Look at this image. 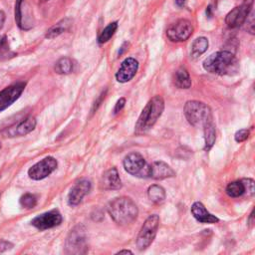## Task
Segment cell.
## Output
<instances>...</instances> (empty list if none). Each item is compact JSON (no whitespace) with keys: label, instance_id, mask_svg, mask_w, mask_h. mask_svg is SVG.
I'll return each instance as SVG.
<instances>
[{"label":"cell","instance_id":"cell-9","mask_svg":"<svg viewBox=\"0 0 255 255\" xmlns=\"http://www.w3.org/2000/svg\"><path fill=\"white\" fill-rule=\"evenodd\" d=\"M58 162L53 156H47L32 165L28 170V175L34 180H41L50 175L56 168Z\"/></svg>","mask_w":255,"mask_h":255},{"label":"cell","instance_id":"cell-15","mask_svg":"<svg viewBox=\"0 0 255 255\" xmlns=\"http://www.w3.org/2000/svg\"><path fill=\"white\" fill-rule=\"evenodd\" d=\"M175 175L174 170L164 161L158 160L151 164H148V175L147 177L152 179H164L173 177Z\"/></svg>","mask_w":255,"mask_h":255},{"label":"cell","instance_id":"cell-31","mask_svg":"<svg viewBox=\"0 0 255 255\" xmlns=\"http://www.w3.org/2000/svg\"><path fill=\"white\" fill-rule=\"evenodd\" d=\"M125 104H126V99L125 98H121L117 102V104H116V106L114 108V114H118L119 112H121L123 110V108L125 107Z\"/></svg>","mask_w":255,"mask_h":255},{"label":"cell","instance_id":"cell-26","mask_svg":"<svg viewBox=\"0 0 255 255\" xmlns=\"http://www.w3.org/2000/svg\"><path fill=\"white\" fill-rule=\"evenodd\" d=\"M118 29V22H112L110 23L99 35L98 37V42L99 44H104L107 43L115 34V32Z\"/></svg>","mask_w":255,"mask_h":255},{"label":"cell","instance_id":"cell-11","mask_svg":"<svg viewBox=\"0 0 255 255\" xmlns=\"http://www.w3.org/2000/svg\"><path fill=\"white\" fill-rule=\"evenodd\" d=\"M62 221V214L57 209H53L33 218L31 224L39 230H46L60 225Z\"/></svg>","mask_w":255,"mask_h":255},{"label":"cell","instance_id":"cell-30","mask_svg":"<svg viewBox=\"0 0 255 255\" xmlns=\"http://www.w3.org/2000/svg\"><path fill=\"white\" fill-rule=\"evenodd\" d=\"M248 136H249V130L246 128L239 129L234 134V138L237 142H242V141L246 140L248 138Z\"/></svg>","mask_w":255,"mask_h":255},{"label":"cell","instance_id":"cell-19","mask_svg":"<svg viewBox=\"0 0 255 255\" xmlns=\"http://www.w3.org/2000/svg\"><path fill=\"white\" fill-rule=\"evenodd\" d=\"M173 84L178 89H189L191 86V79L186 69L179 68L173 75Z\"/></svg>","mask_w":255,"mask_h":255},{"label":"cell","instance_id":"cell-4","mask_svg":"<svg viewBox=\"0 0 255 255\" xmlns=\"http://www.w3.org/2000/svg\"><path fill=\"white\" fill-rule=\"evenodd\" d=\"M184 116L187 122L195 128H203L212 123L211 109L204 103L188 101L184 106Z\"/></svg>","mask_w":255,"mask_h":255},{"label":"cell","instance_id":"cell-20","mask_svg":"<svg viewBox=\"0 0 255 255\" xmlns=\"http://www.w3.org/2000/svg\"><path fill=\"white\" fill-rule=\"evenodd\" d=\"M70 26H71V20L69 18H65V19L61 20L60 22H58L57 24H55L54 26H52L47 31L46 38L47 39H54V38L58 37L59 35H61L62 33H64L65 31H67Z\"/></svg>","mask_w":255,"mask_h":255},{"label":"cell","instance_id":"cell-28","mask_svg":"<svg viewBox=\"0 0 255 255\" xmlns=\"http://www.w3.org/2000/svg\"><path fill=\"white\" fill-rule=\"evenodd\" d=\"M23 1L24 0H16L15 1V10H14L16 24L21 29H24V26H23V23H22V5H23Z\"/></svg>","mask_w":255,"mask_h":255},{"label":"cell","instance_id":"cell-6","mask_svg":"<svg viewBox=\"0 0 255 255\" xmlns=\"http://www.w3.org/2000/svg\"><path fill=\"white\" fill-rule=\"evenodd\" d=\"M126 171L133 176L147 177L148 175V164L144 157L138 152H130L125 156L123 161Z\"/></svg>","mask_w":255,"mask_h":255},{"label":"cell","instance_id":"cell-29","mask_svg":"<svg viewBox=\"0 0 255 255\" xmlns=\"http://www.w3.org/2000/svg\"><path fill=\"white\" fill-rule=\"evenodd\" d=\"M244 186H245V194H247L248 196H251L254 194L255 192V188H254V180L251 178H243L242 179Z\"/></svg>","mask_w":255,"mask_h":255},{"label":"cell","instance_id":"cell-12","mask_svg":"<svg viewBox=\"0 0 255 255\" xmlns=\"http://www.w3.org/2000/svg\"><path fill=\"white\" fill-rule=\"evenodd\" d=\"M26 84L23 82L15 83L0 92V112H3L16 102L22 95Z\"/></svg>","mask_w":255,"mask_h":255},{"label":"cell","instance_id":"cell-33","mask_svg":"<svg viewBox=\"0 0 255 255\" xmlns=\"http://www.w3.org/2000/svg\"><path fill=\"white\" fill-rule=\"evenodd\" d=\"M5 19H6V15L4 13L3 10H0V30L3 28L4 23H5Z\"/></svg>","mask_w":255,"mask_h":255},{"label":"cell","instance_id":"cell-2","mask_svg":"<svg viewBox=\"0 0 255 255\" xmlns=\"http://www.w3.org/2000/svg\"><path fill=\"white\" fill-rule=\"evenodd\" d=\"M108 212L117 224L128 225L136 219L138 209L132 199L127 196H121L113 199L109 203Z\"/></svg>","mask_w":255,"mask_h":255},{"label":"cell","instance_id":"cell-3","mask_svg":"<svg viewBox=\"0 0 255 255\" xmlns=\"http://www.w3.org/2000/svg\"><path fill=\"white\" fill-rule=\"evenodd\" d=\"M164 109V101L160 96H154L145 105L141 111L135 126L134 132L136 134H142L149 130L161 116Z\"/></svg>","mask_w":255,"mask_h":255},{"label":"cell","instance_id":"cell-8","mask_svg":"<svg viewBox=\"0 0 255 255\" xmlns=\"http://www.w3.org/2000/svg\"><path fill=\"white\" fill-rule=\"evenodd\" d=\"M193 33V26L189 20L180 19L173 23L166 31L167 38L172 42L186 41Z\"/></svg>","mask_w":255,"mask_h":255},{"label":"cell","instance_id":"cell-14","mask_svg":"<svg viewBox=\"0 0 255 255\" xmlns=\"http://www.w3.org/2000/svg\"><path fill=\"white\" fill-rule=\"evenodd\" d=\"M138 69V63L133 58H127L121 64L120 69L116 74V79L120 83H127L130 81Z\"/></svg>","mask_w":255,"mask_h":255},{"label":"cell","instance_id":"cell-22","mask_svg":"<svg viewBox=\"0 0 255 255\" xmlns=\"http://www.w3.org/2000/svg\"><path fill=\"white\" fill-rule=\"evenodd\" d=\"M208 48V40L205 37L196 38L191 45L190 55L192 58H197L202 55Z\"/></svg>","mask_w":255,"mask_h":255},{"label":"cell","instance_id":"cell-36","mask_svg":"<svg viewBox=\"0 0 255 255\" xmlns=\"http://www.w3.org/2000/svg\"><path fill=\"white\" fill-rule=\"evenodd\" d=\"M5 39H6V37H5V36H4V37H1V38H0V49L2 48L3 44L5 43Z\"/></svg>","mask_w":255,"mask_h":255},{"label":"cell","instance_id":"cell-18","mask_svg":"<svg viewBox=\"0 0 255 255\" xmlns=\"http://www.w3.org/2000/svg\"><path fill=\"white\" fill-rule=\"evenodd\" d=\"M36 119L34 117H28L26 119H24L23 121H21L18 125L15 126V128L10 129V133L14 136V135H18V136H22V135H26L27 133H29L30 131H32L35 127H36Z\"/></svg>","mask_w":255,"mask_h":255},{"label":"cell","instance_id":"cell-34","mask_svg":"<svg viewBox=\"0 0 255 255\" xmlns=\"http://www.w3.org/2000/svg\"><path fill=\"white\" fill-rule=\"evenodd\" d=\"M247 222H248L249 227H252V226L254 225V210H252V211H251V213H250V215H249V218H248Z\"/></svg>","mask_w":255,"mask_h":255},{"label":"cell","instance_id":"cell-24","mask_svg":"<svg viewBox=\"0 0 255 255\" xmlns=\"http://www.w3.org/2000/svg\"><path fill=\"white\" fill-rule=\"evenodd\" d=\"M225 191H226V194L230 197H239L245 194V186L242 179L230 182L226 186Z\"/></svg>","mask_w":255,"mask_h":255},{"label":"cell","instance_id":"cell-16","mask_svg":"<svg viewBox=\"0 0 255 255\" xmlns=\"http://www.w3.org/2000/svg\"><path fill=\"white\" fill-rule=\"evenodd\" d=\"M122 180L116 167L108 169L101 177L100 187L104 190H117L122 188Z\"/></svg>","mask_w":255,"mask_h":255},{"label":"cell","instance_id":"cell-23","mask_svg":"<svg viewBox=\"0 0 255 255\" xmlns=\"http://www.w3.org/2000/svg\"><path fill=\"white\" fill-rule=\"evenodd\" d=\"M204 128V150L208 151L214 144L215 139H216V132H215V128L213 123H209L206 126L203 127Z\"/></svg>","mask_w":255,"mask_h":255},{"label":"cell","instance_id":"cell-35","mask_svg":"<svg viewBox=\"0 0 255 255\" xmlns=\"http://www.w3.org/2000/svg\"><path fill=\"white\" fill-rule=\"evenodd\" d=\"M117 254H132V252L130 250H121Z\"/></svg>","mask_w":255,"mask_h":255},{"label":"cell","instance_id":"cell-27","mask_svg":"<svg viewBox=\"0 0 255 255\" xmlns=\"http://www.w3.org/2000/svg\"><path fill=\"white\" fill-rule=\"evenodd\" d=\"M20 204L22 207L30 209L36 206L37 204V198L32 193H25L20 197Z\"/></svg>","mask_w":255,"mask_h":255},{"label":"cell","instance_id":"cell-32","mask_svg":"<svg viewBox=\"0 0 255 255\" xmlns=\"http://www.w3.org/2000/svg\"><path fill=\"white\" fill-rule=\"evenodd\" d=\"M13 247V244L6 241V240H0V252L7 251Z\"/></svg>","mask_w":255,"mask_h":255},{"label":"cell","instance_id":"cell-37","mask_svg":"<svg viewBox=\"0 0 255 255\" xmlns=\"http://www.w3.org/2000/svg\"><path fill=\"white\" fill-rule=\"evenodd\" d=\"M0 195H1V193H0Z\"/></svg>","mask_w":255,"mask_h":255},{"label":"cell","instance_id":"cell-21","mask_svg":"<svg viewBox=\"0 0 255 255\" xmlns=\"http://www.w3.org/2000/svg\"><path fill=\"white\" fill-rule=\"evenodd\" d=\"M147 196L152 202L158 204V203H162L165 200L166 194L162 186L157 184H152L147 189Z\"/></svg>","mask_w":255,"mask_h":255},{"label":"cell","instance_id":"cell-10","mask_svg":"<svg viewBox=\"0 0 255 255\" xmlns=\"http://www.w3.org/2000/svg\"><path fill=\"white\" fill-rule=\"evenodd\" d=\"M252 9V0H248L241 4L240 6H237L233 8L225 18V22L229 28H237L241 26L243 23H245V20L249 14V12Z\"/></svg>","mask_w":255,"mask_h":255},{"label":"cell","instance_id":"cell-25","mask_svg":"<svg viewBox=\"0 0 255 255\" xmlns=\"http://www.w3.org/2000/svg\"><path fill=\"white\" fill-rule=\"evenodd\" d=\"M74 70V64L73 61L68 57H63L59 59L55 65V71L58 74L61 75H67L72 73Z\"/></svg>","mask_w":255,"mask_h":255},{"label":"cell","instance_id":"cell-1","mask_svg":"<svg viewBox=\"0 0 255 255\" xmlns=\"http://www.w3.org/2000/svg\"><path fill=\"white\" fill-rule=\"evenodd\" d=\"M203 68L211 74L233 76L239 70V63L233 53L229 51H218L203 61Z\"/></svg>","mask_w":255,"mask_h":255},{"label":"cell","instance_id":"cell-13","mask_svg":"<svg viewBox=\"0 0 255 255\" xmlns=\"http://www.w3.org/2000/svg\"><path fill=\"white\" fill-rule=\"evenodd\" d=\"M92 187V183L90 180L83 178L78 180L74 186L71 188L68 194V204L71 206H76L81 203L82 199L85 195H87Z\"/></svg>","mask_w":255,"mask_h":255},{"label":"cell","instance_id":"cell-5","mask_svg":"<svg viewBox=\"0 0 255 255\" xmlns=\"http://www.w3.org/2000/svg\"><path fill=\"white\" fill-rule=\"evenodd\" d=\"M158 225L159 217L156 214L149 215L145 219L136 238V246L139 250L146 249L153 242L158 229Z\"/></svg>","mask_w":255,"mask_h":255},{"label":"cell","instance_id":"cell-7","mask_svg":"<svg viewBox=\"0 0 255 255\" xmlns=\"http://www.w3.org/2000/svg\"><path fill=\"white\" fill-rule=\"evenodd\" d=\"M83 226H76L71 230L66 240V251L70 254H81L87 250V236Z\"/></svg>","mask_w":255,"mask_h":255},{"label":"cell","instance_id":"cell-17","mask_svg":"<svg viewBox=\"0 0 255 255\" xmlns=\"http://www.w3.org/2000/svg\"><path fill=\"white\" fill-rule=\"evenodd\" d=\"M191 213L194 216V218L201 223H217L219 221V219L216 216L209 213L206 210L205 206L198 201L192 204Z\"/></svg>","mask_w":255,"mask_h":255}]
</instances>
